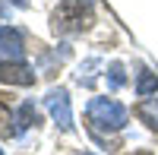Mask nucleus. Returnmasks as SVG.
<instances>
[{
	"label": "nucleus",
	"mask_w": 158,
	"mask_h": 155,
	"mask_svg": "<svg viewBox=\"0 0 158 155\" xmlns=\"http://www.w3.org/2000/svg\"><path fill=\"white\" fill-rule=\"evenodd\" d=\"M92 22V0H63L51 16V29L57 35H73L89 29Z\"/></svg>",
	"instance_id": "1"
},
{
	"label": "nucleus",
	"mask_w": 158,
	"mask_h": 155,
	"mask_svg": "<svg viewBox=\"0 0 158 155\" xmlns=\"http://www.w3.org/2000/svg\"><path fill=\"white\" fill-rule=\"evenodd\" d=\"M127 120H130V114H127V108L120 101H114V98H92L89 101V124H92V130L117 133V130L127 127Z\"/></svg>",
	"instance_id": "2"
},
{
	"label": "nucleus",
	"mask_w": 158,
	"mask_h": 155,
	"mask_svg": "<svg viewBox=\"0 0 158 155\" xmlns=\"http://www.w3.org/2000/svg\"><path fill=\"white\" fill-rule=\"evenodd\" d=\"M44 105H48L51 117H54V124L60 127V130H73V111H70V95H67V89H54V92L44 98Z\"/></svg>",
	"instance_id": "3"
},
{
	"label": "nucleus",
	"mask_w": 158,
	"mask_h": 155,
	"mask_svg": "<svg viewBox=\"0 0 158 155\" xmlns=\"http://www.w3.org/2000/svg\"><path fill=\"white\" fill-rule=\"evenodd\" d=\"M0 82H6V86H32L35 73L22 60H0Z\"/></svg>",
	"instance_id": "4"
},
{
	"label": "nucleus",
	"mask_w": 158,
	"mask_h": 155,
	"mask_svg": "<svg viewBox=\"0 0 158 155\" xmlns=\"http://www.w3.org/2000/svg\"><path fill=\"white\" fill-rule=\"evenodd\" d=\"M0 51H3L6 60H22V54H25L22 32L13 29V25H0Z\"/></svg>",
	"instance_id": "5"
},
{
	"label": "nucleus",
	"mask_w": 158,
	"mask_h": 155,
	"mask_svg": "<svg viewBox=\"0 0 158 155\" xmlns=\"http://www.w3.org/2000/svg\"><path fill=\"white\" fill-rule=\"evenodd\" d=\"M136 117L149 127H158V98H146L142 105L136 108Z\"/></svg>",
	"instance_id": "6"
},
{
	"label": "nucleus",
	"mask_w": 158,
	"mask_h": 155,
	"mask_svg": "<svg viewBox=\"0 0 158 155\" xmlns=\"http://www.w3.org/2000/svg\"><path fill=\"white\" fill-rule=\"evenodd\" d=\"M32 124H35V108H32V101H25V105L16 111V127H13V133H25Z\"/></svg>",
	"instance_id": "7"
},
{
	"label": "nucleus",
	"mask_w": 158,
	"mask_h": 155,
	"mask_svg": "<svg viewBox=\"0 0 158 155\" xmlns=\"http://www.w3.org/2000/svg\"><path fill=\"white\" fill-rule=\"evenodd\" d=\"M136 92H139V98H149L152 92H158V76L155 73H142L136 79Z\"/></svg>",
	"instance_id": "8"
},
{
	"label": "nucleus",
	"mask_w": 158,
	"mask_h": 155,
	"mask_svg": "<svg viewBox=\"0 0 158 155\" xmlns=\"http://www.w3.org/2000/svg\"><path fill=\"white\" fill-rule=\"evenodd\" d=\"M111 86L114 89L123 86V67H120V63H111Z\"/></svg>",
	"instance_id": "9"
},
{
	"label": "nucleus",
	"mask_w": 158,
	"mask_h": 155,
	"mask_svg": "<svg viewBox=\"0 0 158 155\" xmlns=\"http://www.w3.org/2000/svg\"><path fill=\"white\" fill-rule=\"evenodd\" d=\"M6 130H10V108L0 101V136H3Z\"/></svg>",
	"instance_id": "10"
},
{
	"label": "nucleus",
	"mask_w": 158,
	"mask_h": 155,
	"mask_svg": "<svg viewBox=\"0 0 158 155\" xmlns=\"http://www.w3.org/2000/svg\"><path fill=\"white\" fill-rule=\"evenodd\" d=\"M10 3H16V6H25V0H10Z\"/></svg>",
	"instance_id": "11"
},
{
	"label": "nucleus",
	"mask_w": 158,
	"mask_h": 155,
	"mask_svg": "<svg viewBox=\"0 0 158 155\" xmlns=\"http://www.w3.org/2000/svg\"><path fill=\"white\" fill-rule=\"evenodd\" d=\"M0 155H3V149H0Z\"/></svg>",
	"instance_id": "12"
},
{
	"label": "nucleus",
	"mask_w": 158,
	"mask_h": 155,
	"mask_svg": "<svg viewBox=\"0 0 158 155\" xmlns=\"http://www.w3.org/2000/svg\"><path fill=\"white\" fill-rule=\"evenodd\" d=\"M85 155H92V152H85Z\"/></svg>",
	"instance_id": "13"
}]
</instances>
